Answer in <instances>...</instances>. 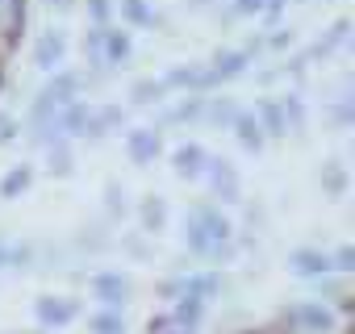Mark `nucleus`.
<instances>
[{
	"mask_svg": "<svg viewBox=\"0 0 355 334\" xmlns=\"http://www.w3.org/2000/svg\"><path fill=\"white\" fill-rule=\"evenodd\" d=\"M92 292H96V301H105L109 309H125L134 284H130V276H121V272H101V276H92Z\"/></svg>",
	"mask_w": 355,
	"mask_h": 334,
	"instance_id": "f257e3e1",
	"label": "nucleus"
},
{
	"mask_svg": "<svg viewBox=\"0 0 355 334\" xmlns=\"http://www.w3.org/2000/svg\"><path fill=\"white\" fill-rule=\"evenodd\" d=\"M288 322L297 330H309V334H330L334 330V313L322 305V301H305L297 309H288Z\"/></svg>",
	"mask_w": 355,
	"mask_h": 334,
	"instance_id": "f03ea898",
	"label": "nucleus"
},
{
	"mask_svg": "<svg viewBox=\"0 0 355 334\" xmlns=\"http://www.w3.org/2000/svg\"><path fill=\"white\" fill-rule=\"evenodd\" d=\"M201 176H209V188L230 205V201H239V172L226 163V159H205V172Z\"/></svg>",
	"mask_w": 355,
	"mask_h": 334,
	"instance_id": "7ed1b4c3",
	"label": "nucleus"
},
{
	"mask_svg": "<svg viewBox=\"0 0 355 334\" xmlns=\"http://www.w3.org/2000/svg\"><path fill=\"white\" fill-rule=\"evenodd\" d=\"M247 63H251V51H222V55H214V67L205 71V88H209V84H222V80L243 76V71H247Z\"/></svg>",
	"mask_w": 355,
	"mask_h": 334,
	"instance_id": "20e7f679",
	"label": "nucleus"
},
{
	"mask_svg": "<svg viewBox=\"0 0 355 334\" xmlns=\"http://www.w3.org/2000/svg\"><path fill=\"white\" fill-rule=\"evenodd\" d=\"M159 150H163L159 130H134V134H125V155H130V163L146 167V163H155Z\"/></svg>",
	"mask_w": 355,
	"mask_h": 334,
	"instance_id": "39448f33",
	"label": "nucleus"
},
{
	"mask_svg": "<svg viewBox=\"0 0 355 334\" xmlns=\"http://www.w3.org/2000/svg\"><path fill=\"white\" fill-rule=\"evenodd\" d=\"M205 150L197 146V142H184V146H175L171 150V172L180 176V180H197L201 172H205Z\"/></svg>",
	"mask_w": 355,
	"mask_h": 334,
	"instance_id": "423d86ee",
	"label": "nucleus"
},
{
	"mask_svg": "<svg viewBox=\"0 0 355 334\" xmlns=\"http://www.w3.org/2000/svg\"><path fill=\"white\" fill-rule=\"evenodd\" d=\"M76 313H80V305L71 297H42L38 301V322L42 326H67Z\"/></svg>",
	"mask_w": 355,
	"mask_h": 334,
	"instance_id": "0eeeda50",
	"label": "nucleus"
},
{
	"mask_svg": "<svg viewBox=\"0 0 355 334\" xmlns=\"http://www.w3.org/2000/svg\"><path fill=\"white\" fill-rule=\"evenodd\" d=\"M230 125H234V138H239V146H243V150H251V155H259V150H263L268 134H263V125L255 121V113H239Z\"/></svg>",
	"mask_w": 355,
	"mask_h": 334,
	"instance_id": "6e6552de",
	"label": "nucleus"
},
{
	"mask_svg": "<svg viewBox=\"0 0 355 334\" xmlns=\"http://www.w3.org/2000/svg\"><path fill=\"white\" fill-rule=\"evenodd\" d=\"M63 51H67V42H63V34H42L38 38V51H34V59H38V67L42 71H55L59 63H63Z\"/></svg>",
	"mask_w": 355,
	"mask_h": 334,
	"instance_id": "1a4fd4ad",
	"label": "nucleus"
},
{
	"mask_svg": "<svg viewBox=\"0 0 355 334\" xmlns=\"http://www.w3.org/2000/svg\"><path fill=\"white\" fill-rule=\"evenodd\" d=\"M76 92H80V76H71V71H59V76L42 88V96H46V100H55L59 109H63V105H71V100H76Z\"/></svg>",
	"mask_w": 355,
	"mask_h": 334,
	"instance_id": "9d476101",
	"label": "nucleus"
},
{
	"mask_svg": "<svg viewBox=\"0 0 355 334\" xmlns=\"http://www.w3.org/2000/svg\"><path fill=\"white\" fill-rule=\"evenodd\" d=\"M255 121L263 125L268 138H288V121H284L280 100H259V117H255Z\"/></svg>",
	"mask_w": 355,
	"mask_h": 334,
	"instance_id": "9b49d317",
	"label": "nucleus"
},
{
	"mask_svg": "<svg viewBox=\"0 0 355 334\" xmlns=\"http://www.w3.org/2000/svg\"><path fill=\"white\" fill-rule=\"evenodd\" d=\"M117 121H121V109H117V105L96 109V113H88V121H84V138H105Z\"/></svg>",
	"mask_w": 355,
	"mask_h": 334,
	"instance_id": "f8f14e48",
	"label": "nucleus"
},
{
	"mask_svg": "<svg viewBox=\"0 0 355 334\" xmlns=\"http://www.w3.org/2000/svg\"><path fill=\"white\" fill-rule=\"evenodd\" d=\"M293 272L297 276H326L330 272V255L326 251H297L293 255Z\"/></svg>",
	"mask_w": 355,
	"mask_h": 334,
	"instance_id": "ddd939ff",
	"label": "nucleus"
},
{
	"mask_svg": "<svg viewBox=\"0 0 355 334\" xmlns=\"http://www.w3.org/2000/svg\"><path fill=\"white\" fill-rule=\"evenodd\" d=\"M138 218H142V230H146V234H159L163 222H167V205H163V197H146V201L138 205Z\"/></svg>",
	"mask_w": 355,
	"mask_h": 334,
	"instance_id": "4468645a",
	"label": "nucleus"
},
{
	"mask_svg": "<svg viewBox=\"0 0 355 334\" xmlns=\"http://www.w3.org/2000/svg\"><path fill=\"white\" fill-rule=\"evenodd\" d=\"M201 117H205V121H214V125H222V121L230 125V121L239 117V105H234L230 96H214V100H205V109H201Z\"/></svg>",
	"mask_w": 355,
	"mask_h": 334,
	"instance_id": "2eb2a0df",
	"label": "nucleus"
},
{
	"mask_svg": "<svg viewBox=\"0 0 355 334\" xmlns=\"http://www.w3.org/2000/svg\"><path fill=\"white\" fill-rule=\"evenodd\" d=\"M201 313H205V301H201V297H193V292H184V297H180V305H175V313H171V322H180V326H189V330H193V326L201 322Z\"/></svg>",
	"mask_w": 355,
	"mask_h": 334,
	"instance_id": "dca6fc26",
	"label": "nucleus"
},
{
	"mask_svg": "<svg viewBox=\"0 0 355 334\" xmlns=\"http://www.w3.org/2000/svg\"><path fill=\"white\" fill-rule=\"evenodd\" d=\"M30 180H34V172H30V167H13V172L5 176V184H0V197H5V201H13L17 193H26V188H30Z\"/></svg>",
	"mask_w": 355,
	"mask_h": 334,
	"instance_id": "f3484780",
	"label": "nucleus"
},
{
	"mask_svg": "<svg viewBox=\"0 0 355 334\" xmlns=\"http://www.w3.org/2000/svg\"><path fill=\"white\" fill-rule=\"evenodd\" d=\"M322 188H326L330 197H343V193H347V167H343V163H326V167H322Z\"/></svg>",
	"mask_w": 355,
	"mask_h": 334,
	"instance_id": "a211bd4d",
	"label": "nucleus"
},
{
	"mask_svg": "<svg viewBox=\"0 0 355 334\" xmlns=\"http://www.w3.org/2000/svg\"><path fill=\"white\" fill-rule=\"evenodd\" d=\"M101 51H105L109 63H125V59H130V34H105Z\"/></svg>",
	"mask_w": 355,
	"mask_h": 334,
	"instance_id": "6ab92c4d",
	"label": "nucleus"
},
{
	"mask_svg": "<svg viewBox=\"0 0 355 334\" xmlns=\"http://www.w3.org/2000/svg\"><path fill=\"white\" fill-rule=\"evenodd\" d=\"M88 330H92V334H125V317H121L117 309H109V313H96V317L88 322Z\"/></svg>",
	"mask_w": 355,
	"mask_h": 334,
	"instance_id": "aec40b11",
	"label": "nucleus"
},
{
	"mask_svg": "<svg viewBox=\"0 0 355 334\" xmlns=\"http://www.w3.org/2000/svg\"><path fill=\"white\" fill-rule=\"evenodd\" d=\"M46 163H51V167H46L51 176H71V172H76V167H71V150H67V142H55Z\"/></svg>",
	"mask_w": 355,
	"mask_h": 334,
	"instance_id": "412c9836",
	"label": "nucleus"
},
{
	"mask_svg": "<svg viewBox=\"0 0 355 334\" xmlns=\"http://www.w3.org/2000/svg\"><path fill=\"white\" fill-rule=\"evenodd\" d=\"M121 17H125L130 26H150V21H155V13H150L146 0H121Z\"/></svg>",
	"mask_w": 355,
	"mask_h": 334,
	"instance_id": "4be33fe9",
	"label": "nucleus"
},
{
	"mask_svg": "<svg viewBox=\"0 0 355 334\" xmlns=\"http://www.w3.org/2000/svg\"><path fill=\"white\" fill-rule=\"evenodd\" d=\"M159 96H163V84H159V80H138V84L130 88V100H134V105H155Z\"/></svg>",
	"mask_w": 355,
	"mask_h": 334,
	"instance_id": "5701e85b",
	"label": "nucleus"
},
{
	"mask_svg": "<svg viewBox=\"0 0 355 334\" xmlns=\"http://www.w3.org/2000/svg\"><path fill=\"white\" fill-rule=\"evenodd\" d=\"M347 30H351V26H347V21H338V26H334V30H330L318 46H313V55H318V59H326L334 46H343V42H347Z\"/></svg>",
	"mask_w": 355,
	"mask_h": 334,
	"instance_id": "b1692460",
	"label": "nucleus"
},
{
	"mask_svg": "<svg viewBox=\"0 0 355 334\" xmlns=\"http://www.w3.org/2000/svg\"><path fill=\"white\" fill-rule=\"evenodd\" d=\"M280 109H284V121L293 125V134H301V130H305V109H301V100L288 96V100H280Z\"/></svg>",
	"mask_w": 355,
	"mask_h": 334,
	"instance_id": "393cba45",
	"label": "nucleus"
},
{
	"mask_svg": "<svg viewBox=\"0 0 355 334\" xmlns=\"http://www.w3.org/2000/svg\"><path fill=\"white\" fill-rule=\"evenodd\" d=\"M201 109H205V100H184L180 109H171V113H167V121H197Z\"/></svg>",
	"mask_w": 355,
	"mask_h": 334,
	"instance_id": "a878e982",
	"label": "nucleus"
},
{
	"mask_svg": "<svg viewBox=\"0 0 355 334\" xmlns=\"http://www.w3.org/2000/svg\"><path fill=\"white\" fill-rule=\"evenodd\" d=\"M105 201H109V213H125V188H117V180L105 184Z\"/></svg>",
	"mask_w": 355,
	"mask_h": 334,
	"instance_id": "bb28decb",
	"label": "nucleus"
},
{
	"mask_svg": "<svg viewBox=\"0 0 355 334\" xmlns=\"http://www.w3.org/2000/svg\"><path fill=\"white\" fill-rule=\"evenodd\" d=\"M351 267H355V251L351 247H343V251L330 255V272H351Z\"/></svg>",
	"mask_w": 355,
	"mask_h": 334,
	"instance_id": "cd10ccee",
	"label": "nucleus"
},
{
	"mask_svg": "<svg viewBox=\"0 0 355 334\" xmlns=\"http://www.w3.org/2000/svg\"><path fill=\"white\" fill-rule=\"evenodd\" d=\"M5 9H9V30H21V21H26V0H5Z\"/></svg>",
	"mask_w": 355,
	"mask_h": 334,
	"instance_id": "c85d7f7f",
	"label": "nucleus"
},
{
	"mask_svg": "<svg viewBox=\"0 0 355 334\" xmlns=\"http://www.w3.org/2000/svg\"><path fill=\"white\" fill-rule=\"evenodd\" d=\"M109 9H113L109 0H88V13H92V21H96V26H105V21H109Z\"/></svg>",
	"mask_w": 355,
	"mask_h": 334,
	"instance_id": "c756f323",
	"label": "nucleus"
},
{
	"mask_svg": "<svg viewBox=\"0 0 355 334\" xmlns=\"http://www.w3.org/2000/svg\"><path fill=\"white\" fill-rule=\"evenodd\" d=\"M5 263H30V251H9V247H0V267Z\"/></svg>",
	"mask_w": 355,
	"mask_h": 334,
	"instance_id": "7c9ffc66",
	"label": "nucleus"
},
{
	"mask_svg": "<svg viewBox=\"0 0 355 334\" xmlns=\"http://www.w3.org/2000/svg\"><path fill=\"white\" fill-rule=\"evenodd\" d=\"M263 9V0H234V13L239 17H251V13H259Z\"/></svg>",
	"mask_w": 355,
	"mask_h": 334,
	"instance_id": "2f4dec72",
	"label": "nucleus"
},
{
	"mask_svg": "<svg viewBox=\"0 0 355 334\" xmlns=\"http://www.w3.org/2000/svg\"><path fill=\"white\" fill-rule=\"evenodd\" d=\"M17 138V121L13 117H0V142H13Z\"/></svg>",
	"mask_w": 355,
	"mask_h": 334,
	"instance_id": "473e14b6",
	"label": "nucleus"
},
{
	"mask_svg": "<svg viewBox=\"0 0 355 334\" xmlns=\"http://www.w3.org/2000/svg\"><path fill=\"white\" fill-rule=\"evenodd\" d=\"M288 42H293V34H288V30H280V34L272 38V46H276V51H280V46H288Z\"/></svg>",
	"mask_w": 355,
	"mask_h": 334,
	"instance_id": "72a5a7b5",
	"label": "nucleus"
},
{
	"mask_svg": "<svg viewBox=\"0 0 355 334\" xmlns=\"http://www.w3.org/2000/svg\"><path fill=\"white\" fill-rule=\"evenodd\" d=\"M51 5H55V0H51Z\"/></svg>",
	"mask_w": 355,
	"mask_h": 334,
	"instance_id": "f704fd0d",
	"label": "nucleus"
}]
</instances>
